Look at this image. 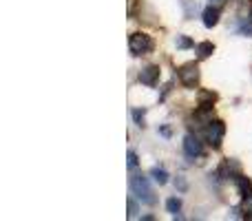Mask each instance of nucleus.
Wrapping results in <instances>:
<instances>
[{"label":"nucleus","instance_id":"1","mask_svg":"<svg viewBox=\"0 0 252 221\" xmlns=\"http://www.w3.org/2000/svg\"><path fill=\"white\" fill-rule=\"evenodd\" d=\"M128 186H130V192L137 195L144 204H148V206L155 204V192H153L151 184H148V179L144 177V175H130Z\"/></svg>","mask_w":252,"mask_h":221},{"label":"nucleus","instance_id":"2","mask_svg":"<svg viewBox=\"0 0 252 221\" xmlns=\"http://www.w3.org/2000/svg\"><path fill=\"white\" fill-rule=\"evenodd\" d=\"M153 49H155V42H153L151 35H146V33L130 35V53H133V56H146Z\"/></svg>","mask_w":252,"mask_h":221},{"label":"nucleus","instance_id":"3","mask_svg":"<svg viewBox=\"0 0 252 221\" xmlns=\"http://www.w3.org/2000/svg\"><path fill=\"white\" fill-rule=\"evenodd\" d=\"M206 142L210 144L213 148H219L221 146V139H223V135H226V126H223V122H219V120H208V126H206Z\"/></svg>","mask_w":252,"mask_h":221},{"label":"nucleus","instance_id":"4","mask_svg":"<svg viewBox=\"0 0 252 221\" xmlns=\"http://www.w3.org/2000/svg\"><path fill=\"white\" fill-rule=\"evenodd\" d=\"M179 80L186 89H195L199 82V66L195 62H188V64L179 66Z\"/></svg>","mask_w":252,"mask_h":221},{"label":"nucleus","instance_id":"5","mask_svg":"<svg viewBox=\"0 0 252 221\" xmlns=\"http://www.w3.org/2000/svg\"><path fill=\"white\" fill-rule=\"evenodd\" d=\"M139 82L146 84V87H155V84L159 82V66H157V64L144 66L142 73H139Z\"/></svg>","mask_w":252,"mask_h":221},{"label":"nucleus","instance_id":"6","mask_svg":"<svg viewBox=\"0 0 252 221\" xmlns=\"http://www.w3.org/2000/svg\"><path fill=\"white\" fill-rule=\"evenodd\" d=\"M184 151H186V155L190 157V159H195V157H199L201 153H204V148H201V142L195 135H186V139H184Z\"/></svg>","mask_w":252,"mask_h":221},{"label":"nucleus","instance_id":"7","mask_svg":"<svg viewBox=\"0 0 252 221\" xmlns=\"http://www.w3.org/2000/svg\"><path fill=\"white\" fill-rule=\"evenodd\" d=\"M219 22V9L217 7H208L204 11V25L206 27H215Z\"/></svg>","mask_w":252,"mask_h":221},{"label":"nucleus","instance_id":"8","mask_svg":"<svg viewBox=\"0 0 252 221\" xmlns=\"http://www.w3.org/2000/svg\"><path fill=\"white\" fill-rule=\"evenodd\" d=\"M237 186H239L241 197H248V195H252V182H250L248 177H244V175H239V177H237Z\"/></svg>","mask_w":252,"mask_h":221},{"label":"nucleus","instance_id":"9","mask_svg":"<svg viewBox=\"0 0 252 221\" xmlns=\"http://www.w3.org/2000/svg\"><path fill=\"white\" fill-rule=\"evenodd\" d=\"M215 51V47L210 42H201V44H197V58L199 60H206V58H210V53Z\"/></svg>","mask_w":252,"mask_h":221},{"label":"nucleus","instance_id":"10","mask_svg":"<svg viewBox=\"0 0 252 221\" xmlns=\"http://www.w3.org/2000/svg\"><path fill=\"white\" fill-rule=\"evenodd\" d=\"M217 100V95L210 91H201L199 93V106H208V109H213V102Z\"/></svg>","mask_w":252,"mask_h":221},{"label":"nucleus","instance_id":"11","mask_svg":"<svg viewBox=\"0 0 252 221\" xmlns=\"http://www.w3.org/2000/svg\"><path fill=\"white\" fill-rule=\"evenodd\" d=\"M151 175H153V179H155V182L159 184V186H164V184L168 182V173H166L164 168H153V170H151Z\"/></svg>","mask_w":252,"mask_h":221},{"label":"nucleus","instance_id":"12","mask_svg":"<svg viewBox=\"0 0 252 221\" xmlns=\"http://www.w3.org/2000/svg\"><path fill=\"white\" fill-rule=\"evenodd\" d=\"M166 208H168V213L173 215V217H179V210H182V201L173 197V199L166 201Z\"/></svg>","mask_w":252,"mask_h":221},{"label":"nucleus","instance_id":"13","mask_svg":"<svg viewBox=\"0 0 252 221\" xmlns=\"http://www.w3.org/2000/svg\"><path fill=\"white\" fill-rule=\"evenodd\" d=\"M175 44H177V49H190V47H192V40L186 38V35H177Z\"/></svg>","mask_w":252,"mask_h":221},{"label":"nucleus","instance_id":"14","mask_svg":"<svg viewBox=\"0 0 252 221\" xmlns=\"http://www.w3.org/2000/svg\"><path fill=\"white\" fill-rule=\"evenodd\" d=\"M244 210H246V217L252 219V195L244 197Z\"/></svg>","mask_w":252,"mask_h":221},{"label":"nucleus","instance_id":"15","mask_svg":"<svg viewBox=\"0 0 252 221\" xmlns=\"http://www.w3.org/2000/svg\"><path fill=\"white\" fill-rule=\"evenodd\" d=\"M126 159H128V168H135V166H137V155H135L133 151L126 155Z\"/></svg>","mask_w":252,"mask_h":221},{"label":"nucleus","instance_id":"16","mask_svg":"<svg viewBox=\"0 0 252 221\" xmlns=\"http://www.w3.org/2000/svg\"><path fill=\"white\" fill-rule=\"evenodd\" d=\"M128 217H130V219L137 217V206H135L133 199H128Z\"/></svg>","mask_w":252,"mask_h":221},{"label":"nucleus","instance_id":"17","mask_svg":"<svg viewBox=\"0 0 252 221\" xmlns=\"http://www.w3.org/2000/svg\"><path fill=\"white\" fill-rule=\"evenodd\" d=\"M192 11H197V2H186V18H192Z\"/></svg>","mask_w":252,"mask_h":221},{"label":"nucleus","instance_id":"18","mask_svg":"<svg viewBox=\"0 0 252 221\" xmlns=\"http://www.w3.org/2000/svg\"><path fill=\"white\" fill-rule=\"evenodd\" d=\"M133 117L137 122V126H144V111H133Z\"/></svg>","mask_w":252,"mask_h":221},{"label":"nucleus","instance_id":"19","mask_svg":"<svg viewBox=\"0 0 252 221\" xmlns=\"http://www.w3.org/2000/svg\"><path fill=\"white\" fill-rule=\"evenodd\" d=\"M175 186H177V188H179V190H182V192H184V190H186V188H188V186H186V179H184V177H177V182H175Z\"/></svg>","mask_w":252,"mask_h":221},{"label":"nucleus","instance_id":"20","mask_svg":"<svg viewBox=\"0 0 252 221\" xmlns=\"http://www.w3.org/2000/svg\"><path fill=\"white\" fill-rule=\"evenodd\" d=\"M159 133L164 135V137H170V128H168V126H161V128H159Z\"/></svg>","mask_w":252,"mask_h":221},{"label":"nucleus","instance_id":"21","mask_svg":"<svg viewBox=\"0 0 252 221\" xmlns=\"http://www.w3.org/2000/svg\"><path fill=\"white\" fill-rule=\"evenodd\" d=\"M210 2H223V0H210Z\"/></svg>","mask_w":252,"mask_h":221},{"label":"nucleus","instance_id":"22","mask_svg":"<svg viewBox=\"0 0 252 221\" xmlns=\"http://www.w3.org/2000/svg\"><path fill=\"white\" fill-rule=\"evenodd\" d=\"M250 20H252V13H250Z\"/></svg>","mask_w":252,"mask_h":221}]
</instances>
